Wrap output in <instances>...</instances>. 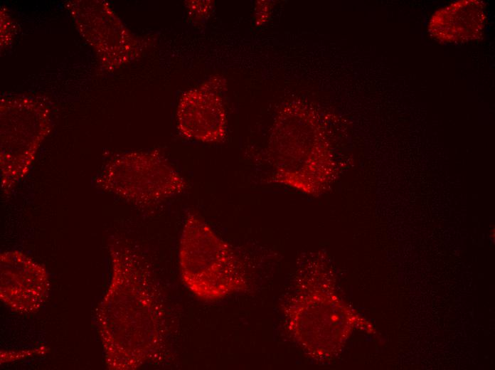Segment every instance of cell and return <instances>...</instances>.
<instances>
[{
	"label": "cell",
	"mask_w": 495,
	"mask_h": 370,
	"mask_svg": "<svg viewBox=\"0 0 495 370\" xmlns=\"http://www.w3.org/2000/svg\"><path fill=\"white\" fill-rule=\"evenodd\" d=\"M275 182L317 196L329 184L332 164L314 115L292 107L278 115L270 143Z\"/></svg>",
	"instance_id": "1"
},
{
	"label": "cell",
	"mask_w": 495,
	"mask_h": 370,
	"mask_svg": "<svg viewBox=\"0 0 495 370\" xmlns=\"http://www.w3.org/2000/svg\"><path fill=\"white\" fill-rule=\"evenodd\" d=\"M179 260L185 285L212 301L245 287L240 260L231 247L199 216L188 213L180 238Z\"/></svg>",
	"instance_id": "2"
},
{
	"label": "cell",
	"mask_w": 495,
	"mask_h": 370,
	"mask_svg": "<svg viewBox=\"0 0 495 370\" xmlns=\"http://www.w3.org/2000/svg\"><path fill=\"white\" fill-rule=\"evenodd\" d=\"M95 184L106 192L139 205L179 195L187 186L185 179L156 152L118 155L99 174Z\"/></svg>",
	"instance_id": "3"
},
{
	"label": "cell",
	"mask_w": 495,
	"mask_h": 370,
	"mask_svg": "<svg viewBox=\"0 0 495 370\" xmlns=\"http://www.w3.org/2000/svg\"><path fill=\"white\" fill-rule=\"evenodd\" d=\"M221 88L214 78L182 95L176 112L177 127L182 136L206 143L225 139L227 119L220 95Z\"/></svg>",
	"instance_id": "4"
},
{
	"label": "cell",
	"mask_w": 495,
	"mask_h": 370,
	"mask_svg": "<svg viewBox=\"0 0 495 370\" xmlns=\"http://www.w3.org/2000/svg\"><path fill=\"white\" fill-rule=\"evenodd\" d=\"M486 18L482 1H459L435 11L430 20L428 31L441 43H461L480 38Z\"/></svg>",
	"instance_id": "5"
}]
</instances>
